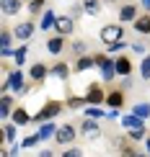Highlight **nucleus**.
I'll use <instances>...</instances> for the list:
<instances>
[{"label":"nucleus","mask_w":150,"mask_h":157,"mask_svg":"<svg viewBox=\"0 0 150 157\" xmlns=\"http://www.w3.org/2000/svg\"><path fill=\"white\" fill-rule=\"evenodd\" d=\"M122 126H124V129H140V126H145V119H142V116H137V113L132 111V113L122 116Z\"/></svg>","instance_id":"obj_17"},{"label":"nucleus","mask_w":150,"mask_h":157,"mask_svg":"<svg viewBox=\"0 0 150 157\" xmlns=\"http://www.w3.org/2000/svg\"><path fill=\"white\" fill-rule=\"evenodd\" d=\"M26 54H29V47H26V44H21L18 49H13V62H16V67H21L26 62Z\"/></svg>","instance_id":"obj_29"},{"label":"nucleus","mask_w":150,"mask_h":157,"mask_svg":"<svg viewBox=\"0 0 150 157\" xmlns=\"http://www.w3.org/2000/svg\"><path fill=\"white\" fill-rule=\"evenodd\" d=\"M132 52H135V54H145V44H142V41H135V44H132Z\"/></svg>","instance_id":"obj_38"},{"label":"nucleus","mask_w":150,"mask_h":157,"mask_svg":"<svg viewBox=\"0 0 150 157\" xmlns=\"http://www.w3.org/2000/svg\"><path fill=\"white\" fill-rule=\"evenodd\" d=\"M55 23H57V13L47 8V10L42 13V21H39V29H42V31H49V29H55Z\"/></svg>","instance_id":"obj_20"},{"label":"nucleus","mask_w":150,"mask_h":157,"mask_svg":"<svg viewBox=\"0 0 150 157\" xmlns=\"http://www.w3.org/2000/svg\"><path fill=\"white\" fill-rule=\"evenodd\" d=\"M39 142H44V139H42V134L36 132V134H29V136H26V139L21 142V147H23V149H29V147H36Z\"/></svg>","instance_id":"obj_31"},{"label":"nucleus","mask_w":150,"mask_h":157,"mask_svg":"<svg viewBox=\"0 0 150 157\" xmlns=\"http://www.w3.org/2000/svg\"><path fill=\"white\" fill-rule=\"evenodd\" d=\"M145 149H148V152H150V136H148V139H145Z\"/></svg>","instance_id":"obj_42"},{"label":"nucleus","mask_w":150,"mask_h":157,"mask_svg":"<svg viewBox=\"0 0 150 157\" xmlns=\"http://www.w3.org/2000/svg\"><path fill=\"white\" fill-rule=\"evenodd\" d=\"M80 136H86L88 142L101 139V124H99V119H91V116H86V121L80 124Z\"/></svg>","instance_id":"obj_6"},{"label":"nucleus","mask_w":150,"mask_h":157,"mask_svg":"<svg viewBox=\"0 0 150 157\" xmlns=\"http://www.w3.org/2000/svg\"><path fill=\"white\" fill-rule=\"evenodd\" d=\"M86 106H88L86 95H70L67 98V108H73V111H83Z\"/></svg>","instance_id":"obj_25"},{"label":"nucleus","mask_w":150,"mask_h":157,"mask_svg":"<svg viewBox=\"0 0 150 157\" xmlns=\"http://www.w3.org/2000/svg\"><path fill=\"white\" fill-rule=\"evenodd\" d=\"M13 39H16V34H13V31H3V34H0V49H10Z\"/></svg>","instance_id":"obj_32"},{"label":"nucleus","mask_w":150,"mask_h":157,"mask_svg":"<svg viewBox=\"0 0 150 157\" xmlns=\"http://www.w3.org/2000/svg\"><path fill=\"white\" fill-rule=\"evenodd\" d=\"M119 111H122V108H109L106 119H109V121H116V119H119Z\"/></svg>","instance_id":"obj_39"},{"label":"nucleus","mask_w":150,"mask_h":157,"mask_svg":"<svg viewBox=\"0 0 150 157\" xmlns=\"http://www.w3.org/2000/svg\"><path fill=\"white\" fill-rule=\"evenodd\" d=\"M101 3L103 0H83V10H86L88 16H99L101 13Z\"/></svg>","instance_id":"obj_27"},{"label":"nucleus","mask_w":150,"mask_h":157,"mask_svg":"<svg viewBox=\"0 0 150 157\" xmlns=\"http://www.w3.org/2000/svg\"><path fill=\"white\" fill-rule=\"evenodd\" d=\"M47 77H49V67H47V64H42V62L31 64V70H29V80H31V82L42 85L44 80H47Z\"/></svg>","instance_id":"obj_10"},{"label":"nucleus","mask_w":150,"mask_h":157,"mask_svg":"<svg viewBox=\"0 0 150 157\" xmlns=\"http://www.w3.org/2000/svg\"><path fill=\"white\" fill-rule=\"evenodd\" d=\"M65 106H67V103L57 101V98H47V103H44V106L34 113V124L39 126L42 121H52V119H57V116L62 113V108H65Z\"/></svg>","instance_id":"obj_1"},{"label":"nucleus","mask_w":150,"mask_h":157,"mask_svg":"<svg viewBox=\"0 0 150 157\" xmlns=\"http://www.w3.org/2000/svg\"><path fill=\"white\" fill-rule=\"evenodd\" d=\"M132 29L137 31V34H150V13H145V16H137L132 21Z\"/></svg>","instance_id":"obj_21"},{"label":"nucleus","mask_w":150,"mask_h":157,"mask_svg":"<svg viewBox=\"0 0 150 157\" xmlns=\"http://www.w3.org/2000/svg\"><path fill=\"white\" fill-rule=\"evenodd\" d=\"M86 52H88V44L80 41V39H75V41H73V54L80 57V54H86Z\"/></svg>","instance_id":"obj_36"},{"label":"nucleus","mask_w":150,"mask_h":157,"mask_svg":"<svg viewBox=\"0 0 150 157\" xmlns=\"http://www.w3.org/2000/svg\"><path fill=\"white\" fill-rule=\"evenodd\" d=\"M73 31H75V18H73V16H57V23H55V34L70 36Z\"/></svg>","instance_id":"obj_9"},{"label":"nucleus","mask_w":150,"mask_h":157,"mask_svg":"<svg viewBox=\"0 0 150 157\" xmlns=\"http://www.w3.org/2000/svg\"><path fill=\"white\" fill-rule=\"evenodd\" d=\"M75 139H78V129L73 126V124H60V126H57V132H55V142H57L60 147L73 144Z\"/></svg>","instance_id":"obj_5"},{"label":"nucleus","mask_w":150,"mask_h":157,"mask_svg":"<svg viewBox=\"0 0 150 157\" xmlns=\"http://www.w3.org/2000/svg\"><path fill=\"white\" fill-rule=\"evenodd\" d=\"M103 3H109V5H111V3H114V0H103Z\"/></svg>","instance_id":"obj_43"},{"label":"nucleus","mask_w":150,"mask_h":157,"mask_svg":"<svg viewBox=\"0 0 150 157\" xmlns=\"http://www.w3.org/2000/svg\"><path fill=\"white\" fill-rule=\"evenodd\" d=\"M96 67V57H88V54H80L75 59V70L78 72H86V70H93Z\"/></svg>","instance_id":"obj_23"},{"label":"nucleus","mask_w":150,"mask_h":157,"mask_svg":"<svg viewBox=\"0 0 150 157\" xmlns=\"http://www.w3.org/2000/svg\"><path fill=\"white\" fill-rule=\"evenodd\" d=\"M10 121H16L18 126H26L29 121H34V116H29V111H26L23 106H16L13 113H10Z\"/></svg>","instance_id":"obj_15"},{"label":"nucleus","mask_w":150,"mask_h":157,"mask_svg":"<svg viewBox=\"0 0 150 157\" xmlns=\"http://www.w3.org/2000/svg\"><path fill=\"white\" fill-rule=\"evenodd\" d=\"M106 106L109 108H122L124 106V90L116 88V90H111V93H106Z\"/></svg>","instance_id":"obj_14"},{"label":"nucleus","mask_w":150,"mask_h":157,"mask_svg":"<svg viewBox=\"0 0 150 157\" xmlns=\"http://www.w3.org/2000/svg\"><path fill=\"white\" fill-rule=\"evenodd\" d=\"M99 36H101L103 44L119 41V39H124V23H106V26H101Z\"/></svg>","instance_id":"obj_4"},{"label":"nucleus","mask_w":150,"mask_h":157,"mask_svg":"<svg viewBox=\"0 0 150 157\" xmlns=\"http://www.w3.org/2000/svg\"><path fill=\"white\" fill-rule=\"evenodd\" d=\"M83 113H86V116H91V119H106V113H109V111H103L101 106H86V108H83Z\"/></svg>","instance_id":"obj_28"},{"label":"nucleus","mask_w":150,"mask_h":157,"mask_svg":"<svg viewBox=\"0 0 150 157\" xmlns=\"http://www.w3.org/2000/svg\"><path fill=\"white\" fill-rule=\"evenodd\" d=\"M116 75L119 77H127V75H132V59L129 57H116Z\"/></svg>","instance_id":"obj_19"},{"label":"nucleus","mask_w":150,"mask_h":157,"mask_svg":"<svg viewBox=\"0 0 150 157\" xmlns=\"http://www.w3.org/2000/svg\"><path fill=\"white\" fill-rule=\"evenodd\" d=\"M96 57V67L101 70V80H106V82H111L116 80V59H111L109 54H93Z\"/></svg>","instance_id":"obj_2"},{"label":"nucleus","mask_w":150,"mask_h":157,"mask_svg":"<svg viewBox=\"0 0 150 157\" xmlns=\"http://www.w3.org/2000/svg\"><path fill=\"white\" fill-rule=\"evenodd\" d=\"M86 101H88V106H103V103H106V90L101 88V82H91L88 85Z\"/></svg>","instance_id":"obj_7"},{"label":"nucleus","mask_w":150,"mask_h":157,"mask_svg":"<svg viewBox=\"0 0 150 157\" xmlns=\"http://www.w3.org/2000/svg\"><path fill=\"white\" fill-rule=\"evenodd\" d=\"M21 8H23V0H0V10H3V16H18Z\"/></svg>","instance_id":"obj_13"},{"label":"nucleus","mask_w":150,"mask_h":157,"mask_svg":"<svg viewBox=\"0 0 150 157\" xmlns=\"http://www.w3.org/2000/svg\"><path fill=\"white\" fill-rule=\"evenodd\" d=\"M127 136L132 142H142L148 136V126H140V129H127Z\"/></svg>","instance_id":"obj_30"},{"label":"nucleus","mask_w":150,"mask_h":157,"mask_svg":"<svg viewBox=\"0 0 150 157\" xmlns=\"http://www.w3.org/2000/svg\"><path fill=\"white\" fill-rule=\"evenodd\" d=\"M127 49V41L124 39H119V41H111V44H106V52L109 54H116V52H124Z\"/></svg>","instance_id":"obj_33"},{"label":"nucleus","mask_w":150,"mask_h":157,"mask_svg":"<svg viewBox=\"0 0 150 157\" xmlns=\"http://www.w3.org/2000/svg\"><path fill=\"white\" fill-rule=\"evenodd\" d=\"M137 16H140V13H137V5H135V3H127V5L119 8V23H132Z\"/></svg>","instance_id":"obj_11"},{"label":"nucleus","mask_w":150,"mask_h":157,"mask_svg":"<svg viewBox=\"0 0 150 157\" xmlns=\"http://www.w3.org/2000/svg\"><path fill=\"white\" fill-rule=\"evenodd\" d=\"M140 3H142V8H145V10H150V0H140Z\"/></svg>","instance_id":"obj_41"},{"label":"nucleus","mask_w":150,"mask_h":157,"mask_svg":"<svg viewBox=\"0 0 150 157\" xmlns=\"http://www.w3.org/2000/svg\"><path fill=\"white\" fill-rule=\"evenodd\" d=\"M127 88H132V80H129V75L122 80V90H127Z\"/></svg>","instance_id":"obj_40"},{"label":"nucleus","mask_w":150,"mask_h":157,"mask_svg":"<svg viewBox=\"0 0 150 157\" xmlns=\"http://www.w3.org/2000/svg\"><path fill=\"white\" fill-rule=\"evenodd\" d=\"M55 132H57V124H52V121H42V124H39V134H42V139H55Z\"/></svg>","instance_id":"obj_24"},{"label":"nucleus","mask_w":150,"mask_h":157,"mask_svg":"<svg viewBox=\"0 0 150 157\" xmlns=\"http://www.w3.org/2000/svg\"><path fill=\"white\" fill-rule=\"evenodd\" d=\"M49 77H57V80H67L70 77V67H67V62H55L49 67Z\"/></svg>","instance_id":"obj_12"},{"label":"nucleus","mask_w":150,"mask_h":157,"mask_svg":"<svg viewBox=\"0 0 150 157\" xmlns=\"http://www.w3.org/2000/svg\"><path fill=\"white\" fill-rule=\"evenodd\" d=\"M16 136H18V124H16V121H5V124H3V142L13 144Z\"/></svg>","instance_id":"obj_18"},{"label":"nucleus","mask_w":150,"mask_h":157,"mask_svg":"<svg viewBox=\"0 0 150 157\" xmlns=\"http://www.w3.org/2000/svg\"><path fill=\"white\" fill-rule=\"evenodd\" d=\"M140 77L142 80H150V54L142 57V62H140Z\"/></svg>","instance_id":"obj_35"},{"label":"nucleus","mask_w":150,"mask_h":157,"mask_svg":"<svg viewBox=\"0 0 150 157\" xmlns=\"http://www.w3.org/2000/svg\"><path fill=\"white\" fill-rule=\"evenodd\" d=\"M47 10V0H29V16H42Z\"/></svg>","instance_id":"obj_26"},{"label":"nucleus","mask_w":150,"mask_h":157,"mask_svg":"<svg viewBox=\"0 0 150 157\" xmlns=\"http://www.w3.org/2000/svg\"><path fill=\"white\" fill-rule=\"evenodd\" d=\"M13 113V95L3 93V98H0V119H10Z\"/></svg>","instance_id":"obj_22"},{"label":"nucleus","mask_w":150,"mask_h":157,"mask_svg":"<svg viewBox=\"0 0 150 157\" xmlns=\"http://www.w3.org/2000/svg\"><path fill=\"white\" fill-rule=\"evenodd\" d=\"M5 82H8V88H10L16 95H26V93H29V85H26V75L21 72V67L10 70V72H8V77H5Z\"/></svg>","instance_id":"obj_3"},{"label":"nucleus","mask_w":150,"mask_h":157,"mask_svg":"<svg viewBox=\"0 0 150 157\" xmlns=\"http://www.w3.org/2000/svg\"><path fill=\"white\" fill-rule=\"evenodd\" d=\"M34 31H36V23L34 21H21V23H16L13 34H16L18 41H29V39L34 36Z\"/></svg>","instance_id":"obj_8"},{"label":"nucleus","mask_w":150,"mask_h":157,"mask_svg":"<svg viewBox=\"0 0 150 157\" xmlns=\"http://www.w3.org/2000/svg\"><path fill=\"white\" fill-rule=\"evenodd\" d=\"M62 155H65V157H80V155H83V149H80V147H70V149H65Z\"/></svg>","instance_id":"obj_37"},{"label":"nucleus","mask_w":150,"mask_h":157,"mask_svg":"<svg viewBox=\"0 0 150 157\" xmlns=\"http://www.w3.org/2000/svg\"><path fill=\"white\" fill-rule=\"evenodd\" d=\"M132 111H135L137 116H142V119H150V103H142V101H140V103H135Z\"/></svg>","instance_id":"obj_34"},{"label":"nucleus","mask_w":150,"mask_h":157,"mask_svg":"<svg viewBox=\"0 0 150 157\" xmlns=\"http://www.w3.org/2000/svg\"><path fill=\"white\" fill-rule=\"evenodd\" d=\"M62 49H65V36H62V34L49 36V41H47V52H49V54L60 57V52H62Z\"/></svg>","instance_id":"obj_16"}]
</instances>
